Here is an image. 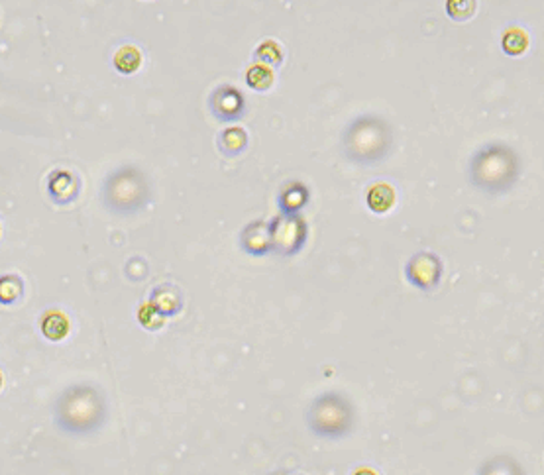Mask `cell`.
I'll return each mask as SVG.
<instances>
[{"mask_svg": "<svg viewBox=\"0 0 544 475\" xmlns=\"http://www.w3.org/2000/svg\"><path fill=\"white\" fill-rule=\"evenodd\" d=\"M150 200L148 179L138 167L122 165L112 171L102 185V202L114 214H134Z\"/></svg>", "mask_w": 544, "mask_h": 475, "instance_id": "1", "label": "cell"}, {"mask_svg": "<svg viewBox=\"0 0 544 475\" xmlns=\"http://www.w3.org/2000/svg\"><path fill=\"white\" fill-rule=\"evenodd\" d=\"M517 177V158L507 146H487L472 159V181L484 191H503Z\"/></svg>", "mask_w": 544, "mask_h": 475, "instance_id": "2", "label": "cell"}, {"mask_svg": "<svg viewBox=\"0 0 544 475\" xmlns=\"http://www.w3.org/2000/svg\"><path fill=\"white\" fill-rule=\"evenodd\" d=\"M102 417V400L87 385H75L61 395L58 403V422L69 432H87Z\"/></svg>", "mask_w": 544, "mask_h": 475, "instance_id": "3", "label": "cell"}, {"mask_svg": "<svg viewBox=\"0 0 544 475\" xmlns=\"http://www.w3.org/2000/svg\"><path fill=\"white\" fill-rule=\"evenodd\" d=\"M346 146L354 159L358 161H376L389 146V133L383 130V122L376 118L356 120L350 132L346 133Z\"/></svg>", "mask_w": 544, "mask_h": 475, "instance_id": "4", "label": "cell"}, {"mask_svg": "<svg viewBox=\"0 0 544 475\" xmlns=\"http://www.w3.org/2000/svg\"><path fill=\"white\" fill-rule=\"evenodd\" d=\"M81 191V179L67 169H55L51 171V175L48 177V192L50 199L58 204V207H67L73 200L79 197Z\"/></svg>", "mask_w": 544, "mask_h": 475, "instance_id": "5", "label": "cell"}, {"mask_svg": "<svg viewBox=\"0 0 544 475\" xmlns=\"http://www.w3.org/2000/svg\"><path fill=\"white\" fill-rule=\"evenodd\" d=\"M210 107L214 110V114H218L220 118H234L236 112H240V107H242V97L234 89L224 87L212 94Z\"/></svg>", "mask_w": 544, "mask_h": 475, "instance_id": "6", "label": "cell"}, {"mask_svg": "<svg viewBox=\"0 0 544 475\" xmlns=\"http://www.w3.org/2000/svg\"><path fill=\"white\" fill-rule=\"evenodd\" d=\"M395 191L387 183L374 185L368 191V204L374 212H387L393 207Z\"/></svg>", "mask_w": 544, "mask_h": 475, "instance_id": "7", "label": "cell"}, {"mask_svg": "<svg viewBox=\"0 0 544 475\" xmlns=\"http://www.w3.org/2000/svg\"><path fill=\"white\" fill-rule=\"evenodd\" d=\"M142 65V53L134 45H124L116 51L114 55V67H116L120 73H134L138 71V67Z\"/></svg>", "mask_w": 544, "mask_h": 475, "instance_id": "8", "label": "cell"}, {"mask_svg": "<svg viewBox=\"0 0 544 475\" xmlns=\"http://www.w3.org/2000/svg\"><path fill=\"white\" fill-rule=\"evenodd\" d=\"M42 332L48 340L58 342L61 338H65L69 332V320L61 312H50L48 317L43 318Z\"/></svg>", "mask_w": 544, "mask_h": 475, "instance_id": "9", "label": "cell"}, {"mask_svg": "<svg viewBox=\"0 0 544 475\" xmlns=\"http://www.w3.org/2000/svg\"><path fill=\"white\" fill-rule=\"evenodd\" d=\"M22 295V279L16 275L0 277V302L12 305Z\"/></svg>", "mask_w": 544, "mask_h": 475, "instance_id": "10", "label": "cell"}, {"mask_svg": "<svg viewBox=\"0 0 544 475\" xmlns=\"http://www.w3.org/2000/svg\"><path fill=\"white\" fill-rule=\"evenodd\" d=\"M248 84H250L251 89H258V91H266L271 87L273 83V71L266 65H254L248 71Z\"/></svg>", "mask_w": 544, "mask_h": 475, "instance_id": "11", "label": "cell"}, {"mask_svg": "<svg viewBox=\"0 0 544 475\" xmlns=\"http://www.w3.org/2000/svg\"><path fill=\"white\" fill-rule=\"evenodd\" d=\"M528 36L519 28H511L509 32L503 36V48L509 51L511 55H519L527 50Z\"/></svg>", "mask_w": 544, "mask_h": 475, "instance_id": "12", "label": "cell"}, {"mask_svg": "<svg viewBox=\"0 0 544 475\" xmlns=\"http://www.w3.org/2000/svg\"><path fill=\"white\" fill-rule=\"evenodd\" d=\"M244 143H246V136H244V130H240V128H230L222 136V146L230 153L242 150Z\"/></svg>", "mask_w": 544, "mask_h": 475, "instance_id": "13", "label": "cell"}, {"mask_svg": "<svg viewBox=\"0 0 544 475\" xmlns=\"http://www.w3.org/2000/svg\"><path fill=\"white\" fill-rule=\"evenodd\" d=\"M258 55L263 61H268L269 65H276L281 61V48L276 42H263L258 48Z\"/></svg>", "mask_w": 544, "mask_h": 475, "instance_id": "14", "label": "cell"}, {"mask_svg": "<svg viewBox=\"0 0 544 475\" xmlns=\"http://www.w3.org/2000/svg\"><path fill=\"white\" fill-rule=\"evenodd\" d=\"M140 322L143 326H148V328H158L161 326V315L158 312L156 307H151V305H146L142 310H140Z\"/></svg>", "mask_w": 544, "mask_h": 475, "instance_id": "15", "label": "cell"}, {"mask_svg": "<svg viewBox=\"0 0 544 475\" xmlns=\"http://www.w3.org/2000/svg\"><path fill=\"white\" fill-rule=\"evenodd\" d=\"M0 387H2V376H0Z\"/></svg>", "mask_w": 544, "mask_h": 475, "instance_id": "16", "label": "cell"}]
</instances>
